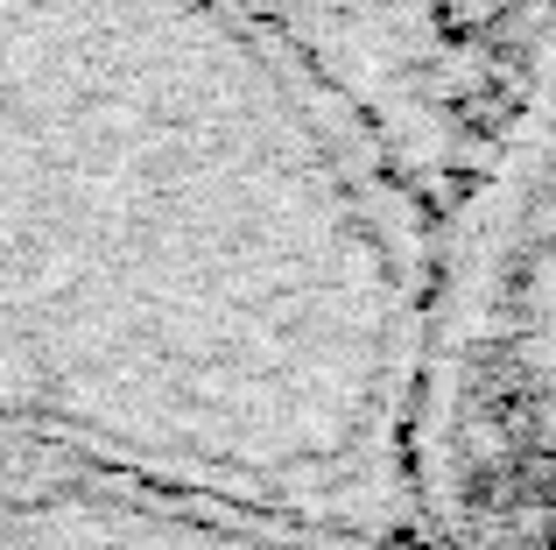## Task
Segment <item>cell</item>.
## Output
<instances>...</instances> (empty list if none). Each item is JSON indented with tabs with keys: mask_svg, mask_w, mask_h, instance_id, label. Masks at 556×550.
Returning <instances> with one entry per match:
<instances>
[{
	"mask_svg": "<svg viewBox=\"0 0 556 550\" xmlns=\"http://www.w3.org/2000/svg\"><path fill=\"white\" fill-rule=\"evenodd\" d=\"M437 205L232 0H0V452L408 543Z\"/></svg>",
	"mask_w": 556,
	"mask_h": 550,
	"instance_id": "obj_1",
	"label": "cell"
},
{
	"mask_svg": "<svg viewBox=\"0 0 556 550\" xmlns=\"http://www.w3.org/2000/svg\"><path fill=\"white\" fill-rule=\"evenodd\" d=\"M549 135L543 78L437 205L408 396V529L430 550H543Z\"/></svg>",
	"mask_w": 556,
	"mask_h": 550,
	"instance_id": "obj_2",
	"label": "cell"
},
{
	"mask_svg": "<svg viewBox=\"0 0 556 550\" xmlns=\"http://www.w3.org/2000/svg\"><path fill=\"white\" fill-rule=\"evenodd\" d=\"M232 8L311 57L430 205L451 198V184L472 170L479 141L501 121L479 107L458 57L444 50L430 0H232Z\"/></svg>",
	"mask_w": 556,
	"mask_h": 550,
	"instance_id": "obj_3",
	"label": "cell"
},
{
	"mask_svg": "<svg viewBox=\"0 0 556 550\" xmlns=\"http://www.w3.org/2000/svg\"><path fill=\"white\" fill-rule=\"evenodd\" d=\"M0 550H374L50 452H0Z\"/></svg>",
	"mask_w": 556,
	"mask_h": 550,
	"instance_id": "obj_4",
	"label": "cell"
}]
</instances>
